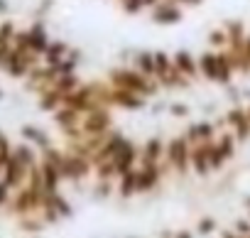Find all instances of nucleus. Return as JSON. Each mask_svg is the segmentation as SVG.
Instances as JSON below:
<instances>
[{
    "mask_svg": "<svg viewBox=\"0 0 250 238\" xmlns=\"http://www.w3.org/2000/svg\"><path fill=\"white\" fill-rule=\"evenodd\" d=\"M199 71L206 81H213V84H228L235 74V69L228 62L223 49H213V52L208 49V52L199 54Z\"/></svg>",
    "mask_w": 250,
    "mask_h": 238,
    "instance_id": "1",
    "label": "nucleus"
},
{
    "mask_svg": "<svg viewBox=\"0 0 250 238\" xmlns=\"http://www.w3.org/2000/svg\"><path fill=\"white\" fill-rule=\"evenodd\" d=\"M150 18L157 25H174L182 20V5L174 3V0H162L160 5L150 8Z\"/></svg>",
    "mask_w": 250,
    "mask_h": 238,
    "instance_id": "2",
    "label": "nucleus"
},
{
    "mask_svg": "<svg viewBox=\"0 0 250 238\" xmlns=\"http://www.w3.org/2000/svg\"><path fill=\"white\" fill-rule=\"evenodd\" d=\"M172 59H174L177 71H179L184 79H196V76H201V71H199V57H194V54H189V52H177Z\"/></svg>",
    "mask_w": 250,
    "mask_h": 238,
    "instance_id": "3",
    "label": "nucleus"
},
{
    "mask_svg": "<svg viewBox=\"0 0 250 238\" xmlns=\"http://www.w3.org/2000/svg\"><path fill=\"white\" fill-rule=\"evenodd\" d=\"M216 135V126L213 123H196V126H191L189 128V143H201V140H211Z\"/></svg>",
    "mask_w": 250,
    "mask_h": 238,
    "instance_id": "4",
    "label": "nucleus"
},
{
    "mask_svg": "<svg viewBox=\"0 0 250 238\" xmlns=\"http://www.w3.org/2000/svg\"><path fill=\"white\" fill-rule=\"evenodd\" d=\"M174 3H179L182 8H189V5H199L201 0H174Z\"/></svg>",
    "mask_w": 250,
    "mask_h": 238,
    "instance_id": "5",
    "label": "nucleus"
},
{
    "mask_svg": "<svg viewBox=\"0 0 250 238\" xmlns=\"http://www.w3.org/2000/svg\"><path fill=\"white\" fill-rule=\"evenodd\" d=\"M179 238H189V236H187V233H184V236H179Z\"/></svg>",
    "mask_w": 250,
    "mask_h": 238,
    "instance_id": "6",
    "label": "nucleus"
}]
</instances>
